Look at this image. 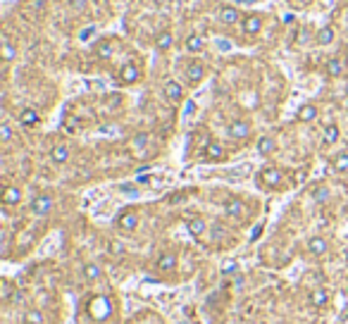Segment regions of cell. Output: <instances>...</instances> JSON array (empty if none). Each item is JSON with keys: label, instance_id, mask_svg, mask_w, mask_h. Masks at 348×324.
Returning <instances> with one entry per match:
<instances>
[{"label": "cell", "instance_id": "6da1fadb", "mask_svg": "<svg viewBox=\"0 0 348 324\" xmlns=\"http://www.w3.org/2000/svg\"><path fill=\"white\" fill-rule=\"evenodd\" d=\"M255 184L262 191H282L286 189V174L274 165H265L255 174Z\"/></svg>", "mask_w": 348, "mask_h": 324}, {"label": "cell", "instance_id": "7a4b0ae2", "mask_svg": "<svg viewBox=\"0 0 348 324\" xmlns=\"http://www.w3.org/2000/svg\"><path fill=\"white\" fill-rule=\"evenodd\" d=\"M182 71H184V79H186V86H191V88L200 86L207 77V67L200 62V60H189V62L184 64Z\"/></svg>", "mask_w": 348, "mask_h": 324}, {"label": "cell", "instance_id": "3957f363", "mask_svg": "<svg viewBox=\"0 0 348 324\" xmlns=\"http://www.w3.org/2000/svg\"><path fill=\"white\" fill-rule=\"evenodd\" d=\"M227 136H229L231 141H248V138L253 136V124H251V119L234 117L229 124H227Z\"/></svg>", "mask_w": 348, "mask_h": 324}, {"label": "cell", "instance_id": "277c9868", "mask_svg": "<svg viewBox=\"0 0 348 324\" xmlns=\"http://www.w3.org/2000/svg\"><path fill=\"white\" fill-rule=\"evenodd\" d=\"M227 160H229V151L222 141L210 138L203 146V162H227Z\"/></svg>", "mask_w": 348, "mask_h": 324}, {"label": "cell", "instance_id": "5b68a950", "mask_svg": "<svg viewBox=\"0 0 348 324\" xmlns=\"http://www.w3.org/2000/svg\"><path fill=\"white\" fill-rule=\"evenodd\" d=\"M115 229L122 231V234H134L138 229V212L134 207H127L115 217Z\"/></svg>", "mask_w": 348, "mask_h": 324}, {"label": "cell", "instance_id": "8992f818", "mask_svg": "<svg viewBox=\"0 0 348 324\" xmlns=\"http://www.w3.org/2000/svg\"><path fill=\"white\" fill-rule=\"evenodd\" d=\"M143 77V71L138 64L134 62H124L122 67H119V71L115 74V81H117L119 86H131V84H138Z\"/></svg>", "mask_w": 348, "mask_h": 324}, {"label": "cell", "instance_id": "52a82bcc", "mask_svg": "<svg viewBox=\"0 0 348 324\" xmlns=\"http://www.w3.org/2000/svg\"><path fill=\"white\" fill-rule=\"evenodd\" d=\"M224 214H227L229 220H246V217H248V203L238 196L227 198V200H224Z\"/></svg>", "mask_w": 348, "mask_h": 324}, {"label": "cell", "instance_id": "ba28073f", "mask_svg": "<svg viewBox=\"0 0 348 324\" xmlns=\"http://www.w3.org/2000/svg\"><path fill=\"white\" fill-rule=\"evenodd\" d=\"M262 26H265V15H260V12L243 15V19H241V31H243V36H251V39L262 31Z\"/></svg>", "mask_w": 348, "mask_h": 324}, {"label": "cell", "instance_id": "9c48e42d", "mask_svg": "<svg viewBox=\"0 0 348 324\" xmlns=\"http://www.w3.org/2000/svg\"><path fill=\"white\" fill-rule=\"evenodd\" d=\"M53 205H55V198L50 196V193H39V196L31 198L29 210H31V214H36V217H46V214L53 210Z\"/></svg>", "mask_w": 348, "mask_h": 324}, {"label": "cell", "instance_id": "30bf717a", "mask_svg": "<svg viewBox=\"0 0 348 324\" xmlns=\"http://www.w3.org/2000/svg\"><path fill=\"white\" fill-rule=\"evenodd\" d=\"M217 19H220L222 24H227V26H234V24H241V19H243V15H241V10L236 8V5H222L220 10H217Z\"/></svg>", "mask_w": 348, "mask_h": 324}, {"label": "cell", "instance_id": "8fae6325", "mask_svg": "<svg viewBox=\"0 0 348 324\" xmlns=\"http://www.w3.org/2000/svg\"><path fill=\"white\" fill-rule=\"evenodd\" d=\"M162 95H165L169 103L179 105L184 100V86L177 79H167L165 84H162Z\"/></svg>", "mask_w": 348, "mask_h": 324}, {"label": "cell", "instance_id": "7c38bea8", "mask_svg": "<svg viewBox=\"0 0 348 324\" xmlns=\"http://www.w3.org/2000/svg\"><path fill=\"white\" fill-rule=\"evenodd\" d=\"M186 229H189V234L193 238H203L207 231V222L205 217H200V214H191V217H186Z\"/></svg>", "mask_w": 348, "mask_h": 324}, {"label": "cell", "instance_id": "4fadbf2b", "mask_svg": "<svg viewBox=\"0 0 348 324\" xmlns=\"http://www.w3.org/2000/svg\"><path fill=\"white\" fill-rule=\"evenodd\" d=\"M153 46L158 48L160 53H169L174 48V33L172 29H162V31H158L155 36H153Z\"/></svg>", "mask_w": 348, "mask_h": 324}, {"label": "cell", "instance_id": "5bb4252c", "mask_svg": "<svg viewBox=\"0 0 348 324\" xmlns=\"http://www.w3.org/2000/svg\"><path fill=\"white\" fill-rule=\"evenodd\" d=\"M22 189H19V186H15V184H8V186H5V189H3V205L5 207H15V205H19V203H22Z\"/></svg>", "mask_w": 348, "mask_h": 324}, {"label": "cell", "instance_id": "9a60e30c", "mask_svg": "<svg viewBox=\"0 0 348 324\" xmlns=\"http://www.w3.org/2000/svg\"><path fill=\"white\" fill-rule=\"evenodd\" d=\"M329 301H332V293L327 291V289H312V291L308 293V303L312 305V308H327L329 305Z\"/></svg>", "mask_w": 348, "mask_h": 324}, {"label": "cell", "instance_id": "2e32d148", "mask_svg": "<svg viewBox=\"0 0 348 324\" xmlns=\"http://www.w3.org/2000/svg\"><path fill=\"white\" fill-rule=\"evenodd\" d=\"M72 158V148L67 143H55L53 148H50V160L55 162V165H67Z\"/></svg>", "mask_w": 348, "mask_h": 324}, {"label": "cell", "instance_id": "e0dca14e", "mask_svg": "<svg viewBox=\"0 0 348 324\" xmlns=\"http://www.w3.org/2000/svg\"><path fill=\"white\" fill-rule=\"evenodd\" d=\"M327 250H329V241H327L325 236H310L308 238V253L310 255L322 258V255H327Z\"/></svg>", "mask_w": 348, "mask_h": 324}, {"label": "cell", "instance_id": "ac0fdd59", "mask_svg": "<svg viewBox=\"0 0 348 324\" xmlns=\"http://www.w3.org/2000/svg\"><path fill=\"white\" fill-rule=\"evenodd\" d=\"M115 41L117 39H103V41H98L95 43V57L98 60H110L112 55H115Z\"/></svg>", "mask_w": 348, "mask_h": 324}, {"label": "cell", "instance_id": "d6986e66", "mask_svg": "<svg viewBox=\"0 0 348 324\" xmlns=\"http://www.w3.org/2000/svg\"><path fill=\"white\" fill-rule=\"evenodd\" d=\"M184 48H186V53H191V55H198V53L205 50V39H203L200 33H189L186 41H184Z\"/></svg>", "mask_w": 348, "mask_h": 324}, {"label": "cell", "instance_id": "ffe728a7", "mask_svg": "<svg viewBox=\"0 0 348 324\" xmlns=\"http://www.w3.org/2000/svg\"><path fill=\"white\" fill-rule=\"evenodd\" d=\"M343 69H346V64H343L341 57H329V60L325 62V74L329 77V79H339V77H343Z\"/></svg>", "mask_w": 348, "mask_h": 324}, {"label": "cell", "instance_id": "44dd1931", "mask_svg": "<svg viewBox=\"0 0 348 324\" xmlns=\"http://www.w3.org/2000/svg\"><path fill=\"white\" fill-rule=\"evenodd\" d=\"M255 148H258V153H260L262 158H269V155L277 153V141H274V136H260L258 143H255Z\"/></svg>", "mask_w": 348, "mask_h": 324}, {"label": "cell", "instance_id": "7402d4cb", "mask_svg": "<svg viewBox=\"0 0 348 324\" xmlns=\"http://www.w3.org/2000/svg\"><path fill=\"white\" fill-rule=\"evenodd\" d=\"M155 267H158L160 272H172V269L177 267V255H174L172 250H165V253H160L158 260H155Z\"/></svg>", "mask_w": 348, "mask_h": 324}, {"label": "cell", "instance_id": "603a6c76", "mask_svg": "<svg viewBox=\"0 0 348 324\" xmlns=\"http://www.w3.org/2000/svg\"><path fill=\"white\" fill-rule=\"evenodd\" d=\"M81 274H84L86 281H100L103 279V267H100V262H86Z\"/></svg>", "mask_w": 348, "mask_h": 324}, {"label": "cell", "instance_id": "cb8c5ba5", "mask_svg": "<svg viewBox=\"0 0 348 324\" xmlns=\"http://www.w3.org/2000/svg\"><path fill=\"white\" fill-rule=\"evenodd\" d=\"M341 138V129L339 124H327L325 129H322V146H334V143H339Z\"/></svg>", "mask_w": 348, "mask_h": 324}, {"label": "cell", "instance_id": "d4e9b609", "mask_svg": "<svg viewBox=\"0 0 348 324\" xmlns=\"http://www.w3.org/2000/svg\"><path fill=\"white\" fill-rule=\"evenodd\" d=\"M317 115H320V110H317L315 105H312V103H305V105H301V107H298V112H296V119L308 124V122H315Z\"/></svg>", "mask_w": 348, "mask_h": 324}, {"label": "cell", "instance_id": "484cf974", "mask_svg": "<svg viewBox=\"0 0 348 324\" xmlns=\"http://www.w3.org/2000/svg\"><path fill=\"white\" fill-rule=\"evenodd\" d=\"M310 196H312V200H315L317 205H325L327 200L332 198V193H329V186H327V184H315V186L310 189Z\"/></svg>", "mask_w": 348, "mask_h": 324}, {"label": "cell", "instance_id": "4316f807", "mask_svg": "<svg viewBox=\"0 0 348 324\" xmlns=\"http://www.w3.org/2000/svg\"><path fill=\"white\" fill-rule=\"evenodd\" d=\"M39 122H41L39 110H33V107H24V110L19 112V124H22V127H36Z\"/></svg>", "mask_w": 348, "mask_h": 324}, {"label": "cell", "instance_id": "83f0119b", "mask_svg": "<svg viewBox=\"0 0 348 324\" xmlns=\"http://www.w3.org/2000/svg\"><path fill=\"white\" fill-rule=\"evenodd\" d=\"M332 169L339 174H346L348 172V151H339L336 155L332 158Z\"/></svg>", "mask_w": 348, "mask_h": 324}, {"label": "cell", "instance_id": "f1b7e54d", "mask_svg": "<svg viewBox=\"0 0 348 324\" xmlns=\"http://www.w3.org/2000/svg\"><path fill=\"white\" fill-rule=\"evenodd\" d=\"M334 36H336V33H334L332 26H322V29H317V33H315V43L317 46H329L334 41Z\"/></svg>", "mask_w": 348, "mask_h": 324}, {"label": "cell", "instance_id": "f546056e", "mask_svg": "<svg viewBox=\"0 0 348 324\" xmlns=\"http://www.w3.org/2000/svg\"><path fill=\"white\" fill-rule=\"evenodd\" d=\"M0 46H3V60H5V62H12V60H15V55H17V48H15V43H12V41L8 39V36H3V43H0Z\"/></svg>", "mask_w": 348, "mask_h": 324}, {"label": "cell", "instance_id": "4dcf8cb0", "mask_svg": "<svg viewBox=\"0 0 348 324\" xmlns=\"http://www.w3.org/2000/svg\"><path fill=\"white\" fill-rule=\"evenodd\" d=\"M24 324H46V315L41 310H26L24 312Z\"/></svg>", "mask_w": 348, "mask_h": 324}, {"label": "cell", "instance_id": "1f68e13d", "mask_svg": "<svg viewBox=\"0 0 348 324\" xmlns=\"http://www.w3.org/2000/svg\"><path fill=\"white\" fill-rule=\"evenodd\" d=\"M146 146H148V134H136L134 138H131V151H143V148H146Z\"/></svg>", "mask_w": 348, "mask_h": 324}, {"label": "cell", "instance_id": "d6a6232c", "mask_svg": "<svg viewBox=\"0 0 348 324\" xmlns=\"http://www.w3.org/2000/svg\"><path fill=\"white\" fill-rule=\"evenodd\" d=\"M0 141H3V143L12 141V127H10L8 122H3V124H0Z\"/></svg>", "mask_w": 348, "mask_h": 324}, {"label": "cell", "instance_id": "836d02e7", "mask_svg": "<svg viewBox=\"0 0 348 324\" xmlns=\"http://www.w3.org/2000/svg\"><path fill=\"white\" fill-rule=\"evenodd\" d=\"M236 269H238L236 262H227V265L222 267V274H224V277H229V274H236Z\"/></svg>", "mask_w": 348, "mask_h": 324}, {"label": "cell", "instance_id": "e575fe53", "mask_svg": "<svg viewBox=\"0 0 348 324\" xmlns=\"http://www.w3.org/2000/svg\"><path fill=\"white\" fill-rule=\"evenodd\" d=\"M122 250H124V248H122L117 241H115V243H110V253H122Z\"/></svg>", "mask_w": 348, "mask_h": 324}, {"label": "cell", "instance_id": "d590c367", "mask_svg": "<svg viewBox=\"0 0 348 324\" xmlns=\"http://www.w3.org/2000/svg\"><path fill=\"white\" fill-rule=\"evenodd\" d=\"M8 298H10V284L5 281V284H3V301H8Z\"/></svg>", "mask_w": 348, "mask_h": 324}, {"label": "cell", "instance_id": "8d00e7d4", "mask_svg": "<svg viewBox=\"0 0 348 324\" xmlns=\"http://www.w3.org/2000/svg\"><path fill=\"white\" fill-rule=\"evenodd\" d=\"M310 0H291V5L293 8H303V5H308Z\"/></svg>", "mask_w": 348, "mask_h": 324}, {"label": "cell", "instance_id": "74e56055", "mask_svg": "<svg viewBox=\"0 0 348 324\" xmlns=\"http://www.w3.org/2000/svg\"><path fill=\"white\" fill-rule=\"evenodd\" d=\"M72 5H74L77 10H81V8H84V0H72Z\"/></svg>", "mask_w": 348, "mask_h": 324}]
</instances>
